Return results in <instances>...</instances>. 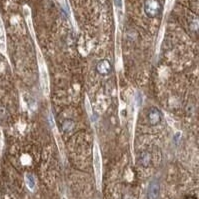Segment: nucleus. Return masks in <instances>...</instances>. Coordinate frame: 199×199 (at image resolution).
Listing matches in <instances>:
<instances>
[{
    "label": "nucleus",
    "instance_id": "obj_11",
    "mask_svg": "<svg viewBox=\"0 0 199 199\" xmlns=\"http://www.w3.org/2000/svg\"><path fill=\"white\" fill-rule=\"evenodd\" d=\"M3 147V133H2V130L0 129V148Z\"/></svg>",
    "mask_w": 199,
    "mask_h": 199
},
{
    "label": "nucleus",
    "instance_id": "obj_10",
    "mask_svg": "<svg viewBox=\"0 0 199 199\" xmlns=\"http://www.w3.org/2000/svg\"><path fill=\"white\" fill-rule=\"evenodd\" d=\"M85 107H86V111L88 113V115L90 116V118H92L93 114H92V109H91V104H90V102H89V99H88L87 95L85 96Z\"/></svg>",
    "mask_w": 199,
    "mask_h": 199
},
{
    "label": "nucleus",
    "instance_id": "obj_2",
    "mask_svg": "<svg viewBox=\"0 0 199 199\" xmlns=\"http://www.w3.org/2000/svg\"><path fill=\"white\" fill-rule=\"evenodd\" d=\"M93 166L95 171L96 180L98 183L101 182V175H102V161H101V154L99 145L95 142L93 146Z\"/></svg>",
    "mask_w": 199,
    "mask_h": 199
},
{
    "label": "nucleus",
    "instance_id": "obj_5",
    "mask_svg": "<svg viewBox=\"0 0 199 199\" xmlns=\"http://www.w3.org/2000/svg\"><path fill=\"white\" fill-rule=\"evenodd\" d=\"M50 122H51V128H52V131H53V134H54V137H55V140H56V143H57V146L59 148V151L61 154H63V143L61 141V137L59 133H58V130L55 126V123H54V120H53V117L52 115L50 114Z\"/></svg>",
    "mask_w": 199,
    "mask_h": 199
},
{
    "label": "nucleus",
    "instance_id": "obj_1",
    "mask_svg": "<svg viewBox=\"0 0 199 199\" xmlns=\"http://www.w3.org/2000/svg\"><path fill=\"white\" fill-rule=\"evenodd\" d=\"M36 49H37V63H38V69H39L40 87L42 89L44 96L48 97L49 92H50V81H49V74H48L47 66L45 64L43 55L37 45H36Z\"/></svg>",
    "mask_w": 199,
    "mask_h": 199
},
{
    "label": "nucleus",
    "instance_id": "obj_6",
    "mask_svg": "<svg viewBox=\"0 0 199 199\" xmlns=\"http://www.w3.org/2000/svg\"><path fill=\"white\" fill-rule=\"evenodd\" d=\"M97 71L101 74H108L111 72V64L108 60H101L97 64Z\"/></svg>",
    "mask_w": 199,
    "mask_h": 199
},
{
    "label": "nucleus",
    "instance_id": "obj_4",
    "mask_svg": "<svg viewBox=\"0 0 199 199\" xmlns=\"http://www.w3.org/2000/svg\"><path fill=\"white\" fill-rule=\"evenodd\" d=\"M160 192V185L156 180H153L150 182L147 190V198L148 199H158Z\"/></svg>",
    "mask_w": 199,
    "mask_h": 199
},
{
    "label": "nucleus",
    "instance_id": "obj_8",
    "mask_svg": "<svg viewBox=\"0 0 199 199\" xmlns=\"http://www.w3.org/2000/svg\"><path fill=\"white\" fill-rule=\"evenodd\" d=\"M149 119H150V122L152 124H157L161 119L159 111L156 110L155 108H154V109H152L151 112H150V114H149Z\"/></svg>",
    "mask_w": 199,
    "mask_h": 199
},
{
    "label": "nucleus",
    "instance_id": "obj_9",
    "mask_svg": "<svg viewBox=\"0 0 199 199\" xmlns=\"http://www.w3.org/2000/svg\"><path fill=\"white\" fill-rule=\"evenodd\" d=\"M25 181H26V184L28 188L30 190H33V188L35 187V178L34 176L31 174V173H27L25 175Z\"/></svg>",
    "mask_w": 199,
    "mask_h": 199
},
{
    "label": "nucleus",
    "instance_id": "obj_7",
    "mask_svg": "<svg viewBox=\"0 0 199 199\" xmlns=\"http://www.w3.org/2000/svg\"><path fill=\"white\" fill-rule=\"evenodd\" d=\"M0 52L6 54V36L1 21H0Z\"/></svg>",
    "mask_w": 199,
    "mask_h": 199
},
{
    "label": "nucleus",
    "instance_id": "obj_3",
    "mask_svg": "<svg viewBox=\"0 0 199 199\" xmlns=\"http://www.w3.org/2000/svg\"><path fill=\"white\" fill-rule=\"evenodd\" d=\"M161 11V5L158 0H145L144 3V12L145 14L150 17H156Z\"/></svg>",
    "mask_w": 199,
    "mask_h": 199
}]
</instances>
